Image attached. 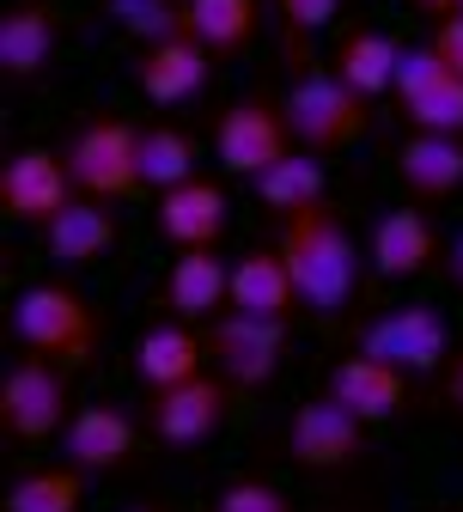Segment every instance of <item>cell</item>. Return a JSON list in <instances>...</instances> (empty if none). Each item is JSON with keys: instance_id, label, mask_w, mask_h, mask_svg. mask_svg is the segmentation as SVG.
I'll return each mask as SVG.
<instances>
[{"instance_id": "3957f363", "label": "cell", "mask_w": 463, "mask_h": 512, "mask_svg": "<svg viewBox=\"0 0 463 512\" xmlns=\"http://www.w3.org/2000/svg\"><path fill=\"white\" fill-rule=\"evenodd\" d=\"M61 159H68V177L80 196L92 202H128L141 183V128L135 122H122V116H86L68 147H61Z\"/></svg>"}, {"instance_id": "5b68a950", "label": "cell", "mask_w": 463, "mask_h": 512, "mask_svg": "<svg viewBox=\"0 0 463 512\" xmlns=\"http://www.w3.org/2000/svg\"><path fill=\"white\" fill-rule=\"evenodd\" d=\"M74 421V384L68 366H55L43 354H25L0 372V433L19 445H43Z\"/></svg>"}, {"instance_id": "8fae6325", "label": "cell", "mask_w": 463, "mask_h": 512, "mask_svg": "<svg viewBox=\"0 0 463 512\" xmlns=\"http://www.w3.org/2000/svg\"><path fill=\"white\" fill-rule=\"evenodd\" d=\"M281 445L299 470H348V464L366 458V421L323 391V397H311L287 415Z\"/></svg>"}, {"instance_id": "e575fe53", "label": "cell", "mask_w": 463, "mask_h": 512, "mask_svg": "<svg viewBox=\"0 0 463 512\" xmlns=\"http://www.w3.org/2000/svg\"><path fill=\"white\" fill-rule=\"evenodd\" d=\"M445 275H451V287L463 293V232H457V238L445 244Z\"/></svg>"}, {"instance_id": "f546056e", "label": "cell", "mask_w": 463, "mask_h": 512, "mask_svg": "<svg viewBox=\"0 0 463 512\" xmlns=\"http://www.w3.org/2000/svg\"><path fill=\"white\" fill-rule=\"evenodd\" d=\"M451 68L439 61V49L433 43H415V49H403V61H396V104H409V98H421V92H433L439 80H445Z\"/></svg>"}, {"instance_id": "7a4b0ae2", "label": "cell", "mask_w": 463, "mask_h": 512, "mask_svg": "<svg viewBox=\"0 0 463 512\" xmlns=\"http://www.w3.org/2000/svg\"><path fill=\"white\" fill-rule=\"evenodd\" d=\"M98 336H104V324H98L92 299L74 281H61V275L55 281H31L13 299V342L25 354H43V360L74 372V366L98 360Z\"/></svg>"}, {"instance_id": "8992f818", "label": "cell", "mask_w": 463, "mask_h": 512, "mask_svg": "<svg viewBox=\"0 0 463 512\" xmlns=\"http://www.w3.org/2000/svg\"><path fill=\"white\" fill-rule=\"evenodd\" d=\"M287 317H250V311H220L208 324V366L232 384V391H262L275 384L287 360Z\"/></svg>"}, {"instance_id": "603a6c76", "label": "cell", "mask_w": 463, "mask_h": 512, "mask_svg": "<svg viewBox=\"0 0 463 512\" xmlns=\"http://www.w3.org/2000/svg\"><path fill=\"white\" fill-rule=\"evenodd\" d=\"M396 61H403V49H396L390 31H378V25H348V31L336 37V49H329V74H336L342 86H354V92L372 104V98L396 92Z\"/></svg>"}, {"instance_id": "d6a6232c", "label": "cell", "mask_w": 463, "mask_h": 512, "mask_svg": "<svg viewBox=\"0 0 463 512\" xmlns=\"http://www.w3.org/2000/svg\"><path fill=\"white\" fill-rule=\"evenodd\" d=\"M427 43L439 49V61H445V68H451V74H463V13H451V19H439Z\"/></svg>"}, {"instance_id": "836d02e7", "label": "cell", "mask_w": 463, "mask_h": 512, "mask_svg": "<svg viewBox=\"0 0 463 512\" xmlns=\"http://www.w3.org/2000/svg\"><path fill=\"white\" fill-rule=\"evenodd\" d=\"M439 397H445V409L463 421V336H457V348H451V360H445V384H439Z\"/></svg>"}, {"instance_id": "d4e9b609", "label": "cell", "mask_w": 463, "mask_h": 512, "mask_svg": "<svg viewBox=\"0 0 463 512\" xmlns=\"http://www.w3.org/2000/svg\"><path fill=\"white\" fill-rule=\"evenodd\" d=\"M183 19H189V37L208 43L220 61L226 55H244L250 37H256V0H183Z\"/></svg>"}, {"instance_id": "2e32d148", "label": "cell", "mask_w": 463, "mask_h": 512, "mask_svg": "<svg viewBox=\"0 0 463 512\" xmlns=\"http://www.w3.org/2000/svg\"><path fill=\"white\" fill-rule=\"evenodd\" d=\"M366 256H372V269L384 281H415L427 269H445V244H439V232H433V220L421 208L378 214V226L366 238Z\"/></svg>"}, {"instance_id": "ba28073f", "label": "cell", "mask_w": 463, "mask_h": 512, "mask_svg": "<svg viewBox=\"0 0 463 512\" xmlns=\"http://www.w3.org/2000/svg\"><path fill=\"white\" fill-rule=\"evenodd\" d=\"M214 153H220V165L232 177H262L275 159H287L293 153V128H287L281 98H269V92L232 98L220 110V122H214Z\"/></svg>"}, {"instance_id": "5bb4252c", "label": "cell", "mask_w": 463, "mask_h": 512, "mask_svg": "<svg viewBox=\"0 0 463 512\" xmlns=\"http://www.w3.org/2000/svg\"><path fill=\"white\" fill-rule=\"evenodd\" d=\"M153 226L165 244L177 250H220L226 226H232V196H226V183L214 177H189L177 189H165L159 208H153Z\"/></svg>"}, {"instance_id": "4316f807", "label": "cell", "mask_w": 463, "mask_h": 512, "mask_svg": "<svg viewBox=\"0 0 463 512\" xmlns=\"http://www.w3.org/2000/svg\"><path fill=\"white\" fill-rule=\"evenodd\" d=\"M189 177H202V171H195V141L183 128H171V122L141 128V183L153 196H165V189H177Z\"/></svg>"}, {"instance_id": "30bf717a", "label": "cell", "mask_w": 463, "mask_h": 512, "mask_svg": "<svg viewBox=\"0 0 463 512\" xmlns=\"http://www.w3.org/2000/svg\"><path fill=\"white\" fill-rule=\"evenodd\" d=\"M226 415H232V384L220 372H202L189 384H171V391H153L147 397V427L159 445L171 452H195L226 433Z\"/></svg>"}, {"instance_id": "ac0fdd59", "label": "cell", "mask_w": 463, "mask_h": 512, "mask_svg": "<svg viewBox=\"0 0 463 512\" xmlns=\"http://www.w3.org/2000/svg\"><path fill=\"white\" fill-rule=\"evenodd\" d=\"M165 305L183 324H214L232 305V263L220 250H177V263L165 275Z\"/></svg>"}, {"instance_id": "d590c367", "label": "cell", "mask_w": 463, "mask_h": 512, "mask_svg": "<svg viewBox=\"0 0 463 512\" xmlns=\"http://www.w3.org/2000/svg\"><path fill=\"white\" fill-rule=\"evenodd\" d=\"M415 7H421L433 25H439V19H451V13H457V0H415Z\"/></svg>"}, {"instance_id": "9a60e30c", "label": "cell", "mask_w": 463, "mask_h": 512, "mask_svg": "<svg viewBox=\"0 0 463 512\" xmlns=\"http://www.w3.org/2000/svg\"><path fill=\"white\" fill-rule=\"evenodd\" d=\"M323 391L342 409H354L366 427H378V421H396L409 409V372L390 366V360H372V354H342L336 366H329Z\"/></svg>"}, {"instance_id": "277c9868", "label": "cell", "mask_w": 463, "mask_h": 512, "mask_svg": "<svg viewBox=\"0 0 463 512\" xmlns=\"http://www.w3.org/2000/svg\"><path fill=\"white\" fill-rule=\"evenodd\" d=\"M281 110H287V128H293V147H305L317 159L354 147L372 122V104L354 86H342L329 68H305L293 80V92L281 98Z\"/></svg>"}, {"instance_id": "8d00e7d4", "label": "cell", "mask_w": 463, "mask_h": 512, "mask_svg": "<svg viewBox=\"0 0 463 512\" xmlns=\"http://www.w3.org/2000/svg\"><path fill=\"white\" fill-rule=\"evenodd\" d=\"M122 512H171V506H159V500H147V506H122Z\"/></svg>"}, {"instance_id": "52a82bcc", "label": "cell", "mask_w": 463, "mask_h": 512, "mask_svg": "<svg viewBox=\"0 0 463 512\" xmlns=\"http://www.w3.org/2000/svg\"><path fill=\"white\" fill-rule=\"evenodd\" d=\"M451 348H457V336H451V317L439 305H384L354 336V354L390 360L403 372H433L439 360H451Z\"/></svg>"}, {"instance_id": "f1b7e54d", "label": "cell", "mask_w": 463, "mask_h": 512, "mask_svg": "<svg viewBox=\"0 0 463 512\" xmlns=\"http://www.w3.org/2000/svg\"><path fill=\"white\" fill-rule=\"evenodd\" d=\"M403 116H409L415 128H427V135H463V74H445L433 92L409 98Z\"/></svg>"}, {"instance_id": "7402d4cb", "label": "cell", "mask_w": 463, "mask_h": 512, "mask_svg": "<svg viewBox=\"0 0 463 512\" xmlns=\"http://www.w3.org/2000/svg\"><path fill=\"white\" fill-rule=\"evenodd\" d=\"M396 177H403V189L421 208L451 202L463 189V135H427V128H415L396 147Z\"/></svg>"}, {"instance_id": "d6986e66", "label": "cell", "mask_w": 463, "mask_h": 512, "mask_svg": "<svg viewBox=\"0 0 463 512\" xmlns=\"http://www.w3.org/2000/svg\"><path fill=\"white\" fill-rule=\"evenodd\" d=\"M202 360H208V336H195V324H183V317L147 324L141 342H135V378L147 384V397L202 378Z\"/></svg>"}, {"instance_id": "cb8c5ba5", "label": "cell", "mask_w": 463, "mask_h": 512, "mask_svg": "<svg viewBox=\"0 0 463 512\" xmlns=\"http://www.w3.org/2000/svg\"><path fill=\"white\" fill-rule=\"evenodd\" d=\"M256 183V202L269 208L275 220H287V214H299V208H317V202H329L323 196V159L317 153H305V147H293L287 159H275L262 177H250Z\"/></svg>"}, {"instance_id": "e0dca14e", "label": "cell", "mask_w": 463, "mask_h": 512, "mask_svg": "<svg viewBox=\"0 0 463 512\" xmlns=\"http://www.w3.org/2000/svg\"><path fill=\"white\" fill-rule=\"evenodd\" d=\"M116 244H122V220H116V208H110V202H92V196H80L74 208H61V220L43 232L49 263H55V269H68V275H80V269L104 263Z\"/></svg>"}, {"instance_id": "4fadbf2b", "label": "cell", "mask_w": 463, "mask_h": 512, "mask_svg": "<svg viewBox=\"0 0 463 512\" xmlns=\"http://www.w3.org/2000/svg\"><path fill=\"white\" fill-rule=\"evenodd\" d=\"M135 415L116 409V403H80L74 421L61 427V464H74L86 476H110V470H128L135 464Z\"/></svg>"}, {"instance_id": "83f0119b", "label": "cell", "mask_w": 463, "mask_h": 512, "mask_svg": "<svg viewBox=\"0 0 463 512\" xmlns=\"http://www.w3.org/2000/svg\"><path fill=\"white\" fill-rule=\"evenodd\" d=\"M104 13L135 37V43H159V37H183V0H104Z\"/></svg>"}, {"instance_id": "74e56055", "label": "cell", "mask_w": 463, "mask_h": 512, "mask_svg": "<svg viewBox=\"0 0 463 512\" xmlns=\"http://www.w3.org/2000/svg\"><path fill=\"white\" fill-rule=\"evenodd\" d=\"M457 13H463V0H457Z\"/></svg>"}, {"instance_id": "44dd1931", "label": "cell", "mask_w": 463, "mask_h": 512, "mask_svg": "<svg viewBox=\"0 0 463 512\" xmlns=\"http://www.w3.org/2000/svg\"><path fill=\"white\" fill-rule=\"evenodd\" d=\"M226 311H250V317H287L293 324V311L299 305V287H293V269H287V256L281 244H256L244 250L238 263H232V305Z\"/></svg>"}, {"instance_id": "7c38bea8", "label": "cell", "mask_w": 463, "mask_h": 512, "mask_svg": "<svg viewBox=\"0 0 463 512\" xmlns=\"http://www.w3.org/2000/svg\"><path fill=\"white\" fill-rule=\"evenodd\" d=\"M214 49L208 43H195L189 31L183 37H159V43H135V61H128V74H135V92L159 110L171 104H189V98H202L208 80H214Z\"/></svg>"}, {"instance_id": "484cf974", "label": "cell", "mask_w": 463, "mask_h": 512, "mask_svg": "<svg viewBox=\"0 0 463 512\" xmlns=\"http://www.w3.org/2000/svg\"><path fill=\"white\" fill-rule=\"evenodd\" d=\"M86 506V470L74 464H43L7 482V500L0 512H80Z\"/></svg>"}, {"instance_id": "9c48e42d", "label": "cell", "mask_w": 463, "mask_h": 512, "mask_svg": "<svg viewBox=\"0 0 463 512\" xmlns=\"http://www.w3.org/2000/svg\"><path fill=\"white\" fill-rule=\"evenodd\" d=\"M80 189L68 177V159L49 153V147H19L0 165V214L13 226H31V232H49L61 220V208H74Z\"/></svg>"}, {"instance_id": "6da1fadb", "label": "cell", "mask_w": 463, "mask_h": 512, "mask_svg": "<svg viewBox=\"0 0 463 512\" xmlns=\"http://www.w3.org/2000/svg\"><path fill=\"white\" fill-rule=\"evenodd\" d=\"M281 256L293 269V287H299V305L317 311V317H342L360 293V244L348 232V220L317 202V208H299L281 220Z\"/></svg>"}, {"instance_id": "ffe728a7", "label": "cell", "mask_w": 463, "mask_h": 512, "mask_svg": "<svg viewBox=\"0 0 463 512\" xmlns=\"http://www.w3.org/2000/svg\"><path fill=\"white\" fill-rule=\"evenodd\" d=\"M55 13L49 0H13L0 13V80L7 86H31L49 61H55Z\"/></svg>"}, {"instance_id": "4dcf8cb0", "label": "cell", "mask_w": 463, "mask_h": 512, "mask_svg": "<svg viewBox=\"0 0 463 512\" xmlns=\"http://www.w3.org/2000/svg\"><path fill=\"white\" fill-rule=\"evenodd\" d=\"M214 512H293V500L275 482H262V476H238V482L220 488Z\"/></svg>"}, {"instance_id": "1f68e13d", "label": "cell", "mask_w": 463, "mask_h": 512, "mask_svg": "<svg viewBox=\"0 0 463 512\" xmlns=\"http://www.w3.org/2000/svg\"><path fill=\"white\" fill-rule=\"evenodd\" d=\"M275 7H281V19H287V37H311V31H323V25H336L342 0H275Z\"/></svg>"}]
</instances>
